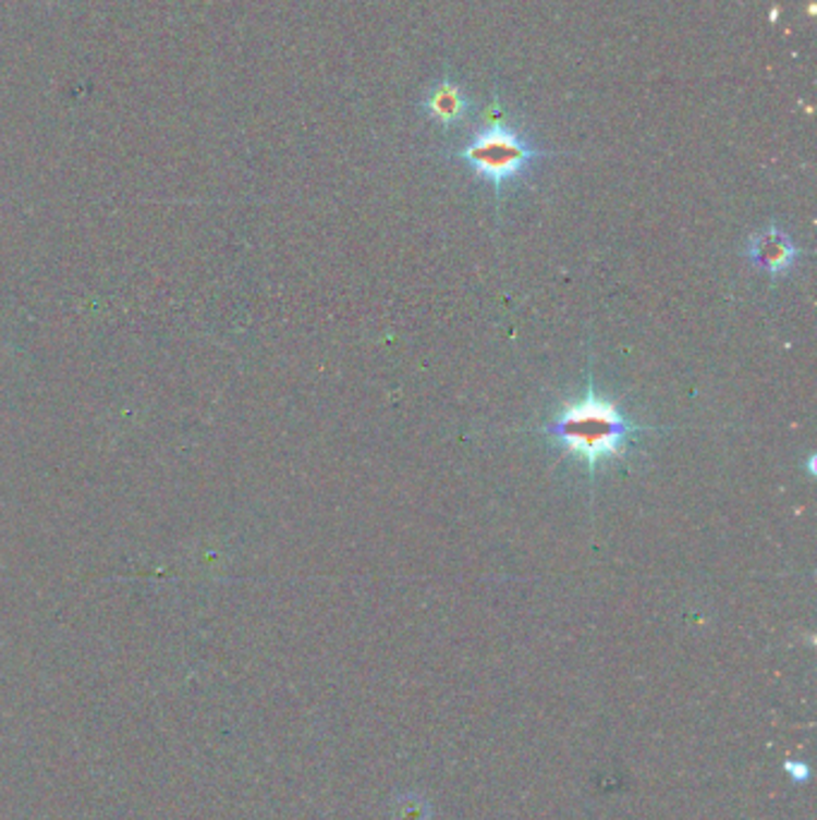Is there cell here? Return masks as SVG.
Masks as SVG:
<instances>
[{"label": "cell", "mask_w": 817, "mask_h": 820, "mask_svg": "<svg viewBox=\"0 0 817 820\" xmlns=\"http://www.w3.org/2000/svg\"><path fill=\"white\" fill-rule=\"evenodd\" d=\"M539 435L557 439L569 456L583 461L587 475L595 480V470L607 458L626 454L633 437L653 432V427L635 425L623 418L617 403L602 399L595 391L593 375H587V391L573 403H566L549 425L537 427Z\"/></svg>", "instance_id": "cell-1"}, {"label": "cell", "mask_w": 817, "mask_h": 820, "mask_svg": "<svg viewBox=\"0 0 817 820\" xmlns=\"http://www.w3.org/2000/svg\"><path fill=\"white\" fill-rule=\"evenodd\" d=\"M459 157L501 193V185L519 178L537 157H542V151L515 130L491 125L467 142Z\"/></svg>", "instance_id": "cell-2"}, {"label": "cell", "mask_w": 817, "mask_h": 820, "mask_svg": "<svg viewBox=\"0 0 817 820\" xmlns=\"http://www.w3.org/2000/svg\"><path fill=\"white\" fill-rule=\"evenodd\" d=\"M748 257L753 259L755 267L765 269L767 273H772V277H779V273L794 267L798 249L789 241L786 233L779 231L777 225H770V229H765L751 237Z\"/></svg>", "instance_id": "cell-3"}, {"label": "cell", "mask_w": 817, "mask_h": 820, "mask_svg": "<svg viewBox=\"0 0 817 820\" xmlns=\"http://www.w3.org/2000/svg\"><path fill=\"white\" fill-rule=\"evenodd\" d=\"M427 111L431 118H437L443 125H453L465 118L467 113V99L461 91V87L451 79H443L429 91L427 97Z\"/></svg>", "instance_id": "cell-4"}]
</instances>
